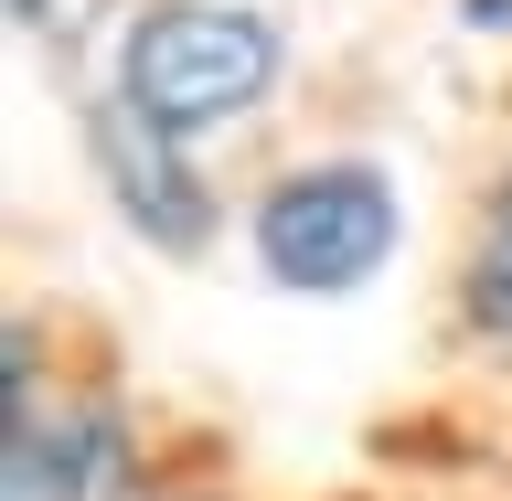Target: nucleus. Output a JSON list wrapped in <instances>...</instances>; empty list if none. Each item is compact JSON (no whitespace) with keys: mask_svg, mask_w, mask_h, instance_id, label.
I'll return each instance as SVG.
<instances>
[{"mask_svg":"<svg viewBox=\"0 0 512 501\" xmlns=\"http://www.w3.org/2000/svg\"><path fill=\"white\" fill-rule=\"evenodd\" d=\"M267 75H278V32L224 0H171L128 32V118L160 139H203V128L246 118Z\"/></svg>","mask_w":512,"mask_h":501,"instance_id":"1","label":"nucleus"},{"mask_svg":"<svg viewBox=\"0 0 512 501\" xmlns=\"http://www.w3.org/2000/svg\"><path fill=\"white\" fill-rule=\"evenodd\" d=\"M256 256H267L288 288H363L384 256H395V192H384V171L342 160V171L278 182L267 214H256Z\"/></svg>","mask_w":512,"mask_h":501,"instance_id":"2","label":"nucleus"},{"mask_svg":"<svg viewBox=\"0 0 512 501\" xmlns=\"http://www.w3.org/2000/svg\"><path fill=\"white\" fill-rule=\"evenodd\" d=\"M107 470H118V448H107V427H86V416H43L22 384V416H11V470H0V501H107Z\"/></svg>","mask_w":512,"mask_h":501,"instance_id":"3","label":"nucleus"},{"mask_svg":"<svg viewBox=\"0 0 512 501\" xmlns=\"http://www.w3.org/2000/svg\"><path fill=\"white\" fill-rule=\"evenodd\" d=\"M480 320H502V331H512V214H502V235L480 246Z\"/></svg>","mask_w":512,"mask_h":501,"instance_id":"4","label":"nucleus"},{"mask_svg":"<svg viewBox=\"0 0 512 501\" xmlns=\"http://www.w3.org/2000/svg\"><path fill=\"white\" fill-rule=\"evenodd\" d=\"M502 214H512V203H502Z\"/></svg>","mask_w":512,"mask_h":501,"instance_id":"5","label":"nucleus"}]
</instances>
